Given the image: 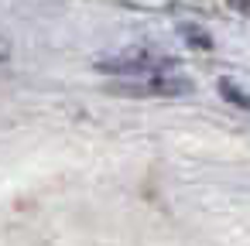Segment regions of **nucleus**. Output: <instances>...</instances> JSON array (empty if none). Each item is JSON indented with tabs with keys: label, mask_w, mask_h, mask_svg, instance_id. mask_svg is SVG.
<instances>
[{
	"label": "nucleus",
	"mask_w": 250,
	"mask_h": 246,
	"mask_svg": "<svg viewBox=\"0 0 250 246\" xmlns=\"http://www.w3.org/2000/svg\"><path fill=\"white\" fill-rule=\"evenodd\" d=\"M100 69H106L120 86H127L134 93H147V96H175V93L188 89V79L175 69V62L151 55V52L117 55V58H106Z\"/></svg>",
	"instance_id": "f257e3e1"
},
{
	"label": "nucleus",
	"mask_w": 250,
	"mask_h": 246,
	"mask_svg": "<svg viewBox=\"0 0 250 246\" xmlns=\"http://www.w3.org/2000/svg\"><path fill=\"white\" fill-rule=\"evenodd\" d=\"M226 4H229L236 14H247V18H250V0H226Z\"/></svg>",
	"instance_id": "f03ea898"
},
{
	"label": "nucleus",
	"mask_w": 250,
	"mask_h": 246,
	"mask_svg": "<svg viewBox=\"0 0 250 246\" xmlns=\"http://www.w3.org/2000/svg\"><path fill=\"white\" fill-rule=\"evenodd\" d=\"M0 58H7V45H4V38H0Z\"/></svg>",
	"instance_id": "7ed1b4c3"
}]
</instances>
